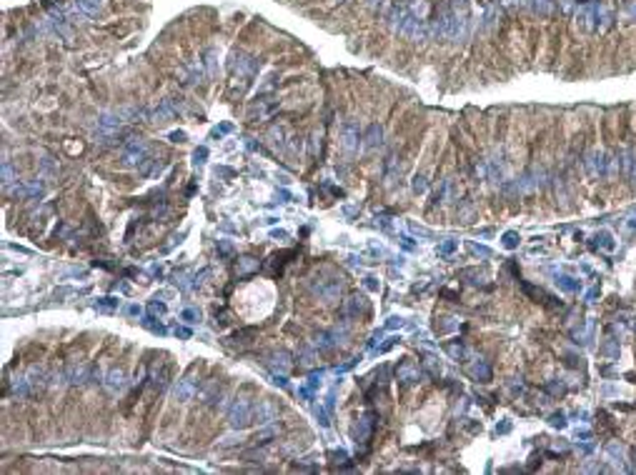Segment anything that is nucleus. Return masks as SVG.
<instances>
[{
    "mask_svg": "<svg viewBox=\"0 0 636 475\" xmlns=\"http://www.w3.org/2000/svg\"><path fill=\"white\" fill-rule=\"evenodd\" d=\"M148 153H151V148H148V143L143 138H128L120 145V165L123 168H138L148 158Z\"/></svg>",
    "mask_w": 636,
    "mask_h": 475,
    "instance_id": "nucleus-1",
    "label": "nucleus"
},
{
    "mask_svg": "<svg viewBox=\"0 0 636 475\" xmlns=\"http://www.w3.org/2000/svg\"><path fill=\"white\" fill-rule=\"evenodd\" d=\"M253 410H256V403L250 398H236L233 405L228 408V425L233 430H243L253 423Z\"/></svg>",
    "mask_w": 636,
    "mask_h": 475,
    "instance_id": "nucleus-2",
    "label": "nucleus"
},
{
    "mask_svg": "<svg viewBox=\"0 0 636 475\" xmlns=\"http://www.w3.org/2000/svg\"><path fill=\"white\" fill-rule=\"evenodd\" d=\"M311 290H313V295H318L323 300V303H336L338 298H341V290H343V283L338 278H328V280H313L311 283Z\"/></svg>",
    "mask_w": 636,
    "mask_h": 475,
    "instance_id": "nucleus-3",
    "label": "nucleus"
},
{
    "mask_svg": "<svg viewBox=\"0 0 636 475\" xmlns=\"http://www.w3.org/2000/svg\"><path fill=\"white\" fill-rule=\"evenodd\" d=\"M361 140H363V135H361V128H358V123L356 120H343V125H341V148L346 150V153H356L358 148H361Z\"/></svg>",
    "mask_w": 636,
    "mask_h": 475,
    "instance_id": "nucleus-4",
    "label": "nucleus"
},
{
    "mask_svg": "<svg viewBox=\"0 0 636 475\" xmlns=\"http://www.w3.org/2000/svg\"><path fill=\"white\" fill-rule=\"evenodd\" d=\"M278 418V408L273 405V400H258L256 403V410H253V423L258 425H268Z\"/></svg>",
    "mask_w": 636,
    "mask_h": 475,
    "instance_id": "nucleus-5",
    "label": "nucleus"
},
{
    "mask_svg": "<svg viewBox=\"0 0 636 475\" xmlns=\"http://www.w3.org/2000/svg\"><path fill=\"white\" fill-rule=\"evenodd\" d=\"M91 370H93V365L70 363L68 368H66V380H68V385H86L88 378H91Z\"/></svg>",
    "mask_w": 636,
    "mask_h": 475,
    "instance_id": "nucleus-6",
    "label": "nucleus"
},
{
    "mask_svg": "<svg viewBox=\"0 0 636 475\" xmlns=\"http://www.w3.org/2000/svg\"><path fill=\"white\" fill-rule=\"evenodd\" d=\"M371 433H373V415L371 413H366V415H361L356 420V425H353V430H351V435H353V443L358 445V443H366L368 438H371Z\"/></svg>",
    "mask_w": 636,
    "mask_h": 475,
    "instance_id": "nucleus-7",
    "label": "nucleus"
},
{
    "mask_svg": "<svg viewBox=\"0 0 636 475\" xmlns=\"http://www.w3.org/2000/svg\"><path fill=\"white\" fill-rule=\"evenodd\" d=\"M586 170H589V175H593V178H604V175H609V160H606V155L601 153V150H593V153L589 155V160H586Z\"/></svg>",
    "mask_w": 636,
    "mask_h": 475,
    "instance_id": "nucleus-8",
    "label": "nucleus"
},
{
    "mask_svg": "<svg viewBox=\"0 0 636 475\" xmlns=\"http://www.w3.org/2000/svg\"><path fill=\"white\" fill-rule=\"evenodd\" d=\"M599 15H601V5H586V8H581L579 10V15H576V20H579V25L584 28V30H593V28H599Z\"/></svg>",
    "mask_w": 636,
    "mask_h": 475,
    "instance_id": "nucleus-9",
    "label": "nucleus"
},
{
    "mask_svg": "<svg viewBox=\"0 0 636 475\" xmlns=\"http://www.w3.org/2000/svg\"><path fill=\"white\" fill-rule=\"evenodd\" d=\"M193 395H196V380L190 378V375L181 378V380L176 383V388H173V398H176L178 403H188Z\"/></svg>",
    "mask_w": 636,
    "mask_h": 475,
    "instance_id": "nucleus-10",
    "label": "nucleus"
},
{
    "mask_svg": "<svg viewBox=\"0 0 636 475\" xmlns=\"http://www.w3.org/2000/svg\"><path fill=\"white\" fill-rule=\"evenodd\" d=\"M103 383H105V388H108L111 393H120L123 388L128 385V378H125V373H123L120 368H111L108 373H105Z\"/></svg>",
    "mask_w": 636,
    "mask_h": 475,
    "instance_id": "nucleus-11",
    "label": "nucleus"
},
{
    "mask_svg": "<svg viewBox=\"0 0 636 475\" xmlns=\"http://www.w3.org/2000/svg\"><path fill=\"white\" fill-rule=\"evenodd\" d=\"M343 318H356L361 310H366V298L361 293H353L348 295V300H343Z\"/></svg>",
    "mask_w": 636,
    "mask_h": 475,
    "instance_id": "nucleus-12",
    "label": "nucleus"
},
{
    "mask_svg": "<svg viewBox=\"0 0 636 475\" xmlns=\"http://www.w3.org/2000/svg\"><path fill=\"white\" fill-rule=\"evenodd\" d=\"M268 365H271V370L273 373H288L291 370V353H286V350H275V353H271V358H268Z\"/></svg>",
    "mask_w": 636,
    "mask_h": 475,
    "instance_id": "nucleus-13",
    "label": "nucleus"
},
{
    "mask_svg": "<svg viewBox=\"0 0 636 475\" xmlns=\"http://www.w3.org/2000/svg\"><path fill=\"white\" fill-rule=\"evenodd\" d=\"M458 198V183L454 180V178H446L441 183V188H438V193H436V200H441V203H454Z\"/></svg>",
    "mask_w": 636,
    "mask_h": 475,
    "instance_id": "nucleus-14",
    "label": "nucleus"
},
{
    "mask_svg": "<svg viewBox=\"0 0 636 475\" xmlns=\"http://www.w3.org/2000/svg\"><path fill=\"white\" fill-rule=\"evenodd\" d=\"M381 143H384V128L378 123H371L366 128V135H363V148L366 150H376Z\"/></svg>",
    "mask_w": 636,
    "mask_h": 475,
    "instance_id": "nucleus-15",
    "label": "nucleus"
},
{
    "mask_svg": "<svg viewBox=\"0 0 636 475\" xmlns=\"http://www.w3.org/2000/svg\"><path fill=\"white\" fill-rule=\"evenodd\" d=\"M148 118H151L153 123H168V120H173V118H176V105H173V100H163Z\"/></svg>",
    "mask_w": 636,
    "mask_h": 475,
    "instance_id": "nucleus-16",
    "label": "nucleus"
},
{
    "mask_svg": "<svg viewBox=\"0 0 636 475\" xmlns=\"http://www.w3.org/2000/svg\"><path fill=\"white\" fill-rule=\"evenodd\" d=\"M275 108H278V103L275 100H258V105H253L250 110H248V118L250 120H266Z\"/></svg>",
    "mask_w": 636,
    "mask_h": 475,
    "instance_id": "nucleus-17",
    "label": "nucleus"
},
{
    "mask_svg": "<svg viewBox=\"0 0 636 475\" xmlns=\"http://www.w3.org/2000/svg\"><path fill=\"white\" fill-rule=\"evenodd\" d=\"M469 375H471L474 380H478V383H489V380H491V365L478 358V360H474V363L469 365Z\"/></svg>",
    "mask_w": 636,
    "mask_h": 475,
    "instance_id": "nucleus-18",
    "label": "nucleus"
},
{
    "mask_svg": "<svg viewBox=\"0 0 636 475\" xmlns=\"http://www.w3.org/2000/svg\"><path fill=\"white\" fill-rule=\"evenodd\" d=\"M45 193V185L40 180H30L25 185H15V195L18 198H40Z\"/></svg>",
    "mask_w": 636,
    "mask_h": 475,
    "instance_id": "nucleus-19",
    "label": "nucleus"
},
{
    "mask_svg": "<svg viewBox=\"0 0 636 475\" xmlns=\"http://www.w3.org/2000/svg\"><path fill=\"white\" fill-rule=\"evenodd\" d=\"M233 70H238L241 75H253L258 70V60H253V58H248V55H236L233 58V65H230Z\"/></svg>",
    "mask_w": 636,
    "mask_h": 475,
    "instance_id": "nucleus-20",
    "label": "nucleus"
},
{
    "mask_svg": "<svg viewBox=\"0 0 636 475\" xmlns=\"http://www.w3.org/2000/svg\"><path fill=\"white\" fill-rule=\"evenodd\" d=\"M160 170H163V163H160L158 158H151V155H148V158L138 165V175H140V178H156Z\"/></svg>",
    "mask_w": 636,
    "mask_h": 475,
    "instance_id": "nucleus-21",
    "label": "nucleus"
},
{
    "mask_svg": "<svg viewBox=\"0 0 636 475\" xmlns=\"http://www.w3.org/2000/svg\"><path fill=\"white\" fill-rule=\"evenodd\" d=\"M28 380L33 385V390H38V388H43V385H50V375L45 373V368H40V365H33L28 370Z\"/></svg>",
    "mask_w": 636,
    "mask_h": 475,
    "instance_id": "nucleus-22",
    "label": "nucleus"
},
{
    "mask_svg": "<svg viewBox=\"0 0 636 475\" xmlns=\"http://www.w3.org/2000/svg\"><path fill=\"white\" fill-rule=\"evenodd\" d=\"M396 375H398L401 383L409 385V383H416V380H418V368H416L413 363H401L398 370H396Z\"/></svg>",
    "mask_w": 636,
    "mask_h": 475,
    "instance_id": "nucleus-23",
    "label": "nucleus"
},
{
    "mask_svg": "<svg viewBox=\"0 0 636 475\" xmlns=\"http://www.w3.org/2000/svg\"><path fill=\"white\" fill-rule=\"evenodd\" d=\"M528 5H531V10L539 13V15H554L559 0H528Z\"/></svg>",
    "mask_w": 636,
    "mask_h": 475,
    "instance_id": "nucleus-24",
    "label": "nucleus"
},
{
    "mask_svg": "<svg viewBox=\"0 0 636 475\" xmlns=\"http://www.w3.org/2000/svg\"><path fill=\"white\" fill-rule=\"evenodd\" d=\"M313 343H316V348L318 350H333L336 348V338H333V330H323V333H316V338H313Z\"/></svg>",
    "mask_w": 636,
    "mask_h": 475,
    "instance_id": "nucleus-25",
    "label": "nucleus"
},
{
    "mask_svg": "<svg viewBox=\"0 0 636 475\" xmlns=\"http://www.w3.org/2000/svg\"><path fill=\"white\" fill-rule=\"evenodd\" d=\"M173 283L181 288V290H193L196 288V275H190L188 270H181L173 275Z\"/></svg>",
    "mask_w": 636,
    "mask_h": 475,
    "instance_id": "nucleus-26",
    "label": "nucleus"
},
{
    "mask_svg": "<svg viewBox=\"0 0 636 475\" xmlns=\"http://www.w3.org/2000/svg\"><path fill=\"white\" fill-rule=\"evenodd\" d=\"M13 393H15L18 398H25V395H30V393H33V385H30L28 375H20V378H15V380H13Z\"/></svg>",
    "mask_w": 636,
    "mask_h": 475,
    "instance_id": "nucleus-27",
    "label": "nucleus"
},
{
    "mask_svg": "<svg viewBox=\"0 0 636 475\" xmlns=\"http://www.w3.org/2000/svg\"><path fill=\"white\" fill-rule=\"evenodd\" d=\"M75 8H78L83 15L93 18V15L100 10V0H75Z\"/></svg>",
    "mask_w": 636,
    "mask_h": 475,
    "instance_id": "nucleus-28",
    "label": "nucleus"
},
{
    "mask_svg": "<svg viewBox=\"0 0 636 475\" xmlns=\"http://www.w3.org/2000/svg\"><path fill=\"white\" fill-rule=\"evenodd\" d=\"M556 285H559L561 290H566V293H576V290H579V280L571 278V275L559 273V275H556Z\"/></svg>",
    "mask_w": 636,
    "mask_h": 475,
    "instance_id": "nucleus-29",
    "label": "nucleus"
},
{
    "mask_svg": "<svg viewBox=\"0 0 636 475\" xmlns=\"http://www.w3.org/2000/svg\"><path fill=\"white\" fill-rule=\"evenodd\" d=\"M236 270H238V275H250L253 270H258V260H256V258H250V255H246V258L238 260Z\"/></svg>",
    "mask_w": 636,
    "mask_h": 475,
    "instance_id": "nucleus-30",
    "label": "nucleus"
},
{
    "mask_svg": "<svg viewBox=\"0 0 636 475\" xmlns=\"http://www.w3.org/2000/svg\"><path fill=\"white\" fill-rule=\"evenodd\" d=\"M120 305V300L118 298H113V295H108V298H98L95 303H93V308L95 310H115Z\"/></svg>",
    "mask_w": 636,
    "mask_h": 475,
    "instance_id": "nucleus-31",
    "label": "nucleus"
},
{
    "mask_svg": "<svg viewBox=\"0 0 636 475\" xmlns=\"http://www.w3.org/2000/svg\"><path fill=\"white\" fill-rule=\"evenodd\" d=\"M313 363H316V350H313V348H301V353H298V365H301V368H311Z\"/></svg>",
    "mask_w": 636,
    "mask_h": 475,
    "instance_id": "nucleus-32",
    "label": "nucleus"
},
{
    "mask_svg": "<svg viewBox=\"0 0 636 475\" xmlns=\"http://www.w3.org/2000/svg\"><path fill=\"white\" fill-rule=\"evenodd\" d=\"M181 320L188 323V325H196V323H201V310L198 308H185V310H181Z\"/></svg>",
    "mask_w": 636,
    "mask_h": 475,
    "instance_id": "nucleus-33",
    "label": "nucleus"
},
{
    "mask_svg": "<svg viewBox=\"0 0 636 475\" xmlns=\"http://www.w3.org/2000/svg\"><path fill=\"white\" fill-rule=\"evenodd\" d=\"M275 438V428L271 425V428H263L261 433L256 435V445H266V443H271Z\"/></svg>",
    "mask_w": 636,
    "mask_h": 475,
    "instance_id": "nucleus-34",
    "label": "nucleus"
},
{
    "mask_svg": "<svg viewBox=\"0 0 636 475\" xmlns=\"http://www.w3.org/2000/svg\"><path fill=\"white\" fill-rule=\"evenodd\" d=\"M15 180V173H13V165H10V160H5L3 163V185L5 188H10V183Z\"/></svg>",
    "mask_w": 636,
    "mask_h": 475,
    "instance_id": "nucleus-35",
    "label": "nucleus"
},
{
    "mask_svg": "<svg viewBox=\"0 0 636 475\" xmlns=\"http://www.w3.org/2000/svg\"><path fill=\"white\" fill-rule=\"evenodd\" d=\"M143 325H145L148 330H153V333H160V335L165 333V328L160 325V323H156V318H153V315H148V318H143Z\"/></svg>",
    "mask_w": 636,
    "mask_h": 475,
    "instance_id": "nucleus-36",
    "label": "nucleus"
},
{
    "mask_svg": "<svg viewBox=\"0 0 636 475\" xmlns=\"http://www.w3.org/2000/svg\"><path fill=\"white\" fill-rule=\"evenodd\" d=\"M316 418H318V423H321L323 428H328L331 425V420H328V408H323V405H316Z\"/></svg>",
    "mask_w": 636,
    "mask_h": 475,
    "instance_id": "nucleus-37",
    "label": "nucleus"
},
{
    "mask_svg": "<svg viewBox=\"0 0 636 475\" xmlns=\"http://www.w3.org/2000/svg\"><path fill=\"white\" fill-rule=\"evenodd\" d=\"M454 250H456V240H443V243L438 245V255H441V258H449Z\"/></svg>",
    "mask_w": 636,
    "mask_h": 475,
    "instance_id": "nucleus-38",
    "label": "nucleus"
},
{
    "mask_svg": "<svg viewBox=\"0 0 636 475\" xmlns=\"http://www.w3.org/2000/svg\"><path fill=\"white\" fill-rule=\"evenodd\" d=\"M446 353H449L454 360H458V358H463V355H466L463 345H458V343H451V345H446Z\"/></svg>",
    "mask_w": 636,
    "mask_h": 475,
    "instance_id": "nucleus-39",
    "label": "nucleus"
},
{
    "mask_svg": "<svg viewBox=\"0 0 636 475\" xmlns=\"http://www.w3.org/2000/svg\"><path fill=\"white\" fill-rule=\"evenodd\" d=\"M205 160H208V148H205V145L196 148V150H193V163H196V165H203Z\"/></svg>",
    "mask_w": 636,
    "mask_h": 475,
    "instance_id": "nucleus-40",
    "label": "nucleus"
},
{
    "mask_svg": "<svg viewBox=\"0 0 636 475\" xmlns=\"http://www.w3.org/2000/svg\"><path fill=\"white\" fill-rule=\"evenodd\" d=\"M503 245H506L508 250L519 248V235H516V233H511V230H508V233H503Z\"/></svg>",
    "mask_w": 636,
    "mask_h": 475,
    "instance_id": "nucleus-41",
    "label": "nucleus"
},
{
    "mask_svg": "<svg viewBox=\"0 0 636 475\" xmlns=\"http://www.w3.org/2000/svg\"><path fill=\"white\" fill-rule=\"evenodd\" d=\"M321 378H323V370H318V373H311V375H308V383H306V388H308V390H313V393H316V388L321 385Z\"/></svg>",
    "mask_w": 636,
    "mask_h": 475,
    "instance_id": "nucleus-42",
    "label": "nucleus"
},
{
    "mask_svg": "<svg viewBox=\"0 0 636 475\" xmlns=\"http://www.w3.org/2000/svg\"><path fill=\"white\" fill-rule=\"evenodd\" d=\"M148 310H151V315H163L165 313V303H160L158 298H153L151 305H148Z\"/></svg>",
    "mask_w": 636,
    "mask_h": 475,
    "instance_id": "nucleus-43",
    "label": "nucleus"
},
{
    "mask_svg": "<svg viewBox=\"0 0 636 475\" xmlns=\"http://www.w3.org/2000/svg\"><path fill=\"white\" fill-rule=\"evenodd\" d=\"M469 250H471L474 255H478V258H489V255H491V250L486 248V245H476V243H469Z\"/></svg>",
    "mask_w": 636,
    "mask_h": 475,
    "instance_id": "nucleus-44",
    "label": "nucleus"
},
{
    "mask_svg": "<svg viewBox=\"0 0 636 475\" xmlns=\"http://www.w3.org/2000/svg\"><path fill=\"white\" fill-rule=\"evenodd\" d=\"M271 138H273L271 143H273L275 148H283L286 140H283V130H281V128H273V130H271Z\"/></svg>",
    "mask_w": 636,
    "mask_h": 475,
    "instance_id": "nucleus-45",
    "label": "nucleus"
},
{
    "mask_svg": "<svg viewBox=\"0 0 636 475\" xmlns=\"http://www.w3.org/2000/svg\"><path fill=\"white\" fill-rule=\"evenodd\" d=\"M230 130H233V125H230V123H221L218 128H213L210 138H221V135H226V133H230Z\"/></svg>",
    "mask_w": 636,
    "mask_h": 475,
    "instance_id": "nucleus-46",
    "label": "nucleus"
},
{
    "mask_svg": "<svg viewBox=\"0 0 636 475\" xmlns=\"http://www.w3.org/2000/svg\"><path fill=\"white\" fill-rule=\"evenodd\" d=\"M216 248H218L221 255H230V253H233V243H230V240H218Z\"/></svg>",
    "mask_w": 636,
    "mask_h": 475,
    "instance_id": "nucleus-47",
    "label": "nucleus"
},
{
    "mask_svg": "<svg viewBox=\"0 0 636 475\" xmlns=\"http://www.w3.org/2000/svg\"><path fill=\"white\" fill-rule=\"evenodd\" d=\"M413 193H426V178H423V175L413 178Z\"/></svg>",
    "mask_w": 636,
    "mask_h": 475,
    "instance_id": "nucleus-48",
    "label": "nucleus"
},
{
    "mask_svg": "<svg viewBox=\"0 0 636 475\" xmlns=\"http://www.w3.org/2000/svg\"><path fill=\"white\" fill-rule=\"evenodd\" d=\"M596 240H599V243H601V248H606V250H611V248H613V240H611V235H609V233H599V238H596Z\"/></svg>",
    "mask_w": 636,
    "mask_h": 475,
    "instance_id": "nucleus-49",
    "label": "nucleus"
},
{
    "mask_svg": "<svg viewBox=\"0 0 636 475\" xmlns=\"http://www.w3.org/2000/svg\"><path fill=\"white\" fill-rule=\"evenodd\" d=\"M548 423L554 425V428H564V425H566V418H564V413H554Z\"/></svg>",
    "mask_w": 636,
    "mask_h": 475,
    "instance_id": "nucleus-50",
    "label": "nucleus"
},
{
    "mask_svg": "<svg viewBox=\"0 0 636 475\" xmlns=\"http://www.w3.org/2000/svg\"><path fill=\"white\" fill-rule=\"evenodd\" d=\"M173 333H176V338H181V340H188L190 335H193V333H190V328H185V325H178Z\"/></svg>",
    "mask_w": 636,
    "mask_h": 475,
    "instance_id": "nucleus-51",
    "label": "nucleus"
},
{
    "mask_svg": "<svg viewBox=\"0 0 636 475\" xmlns=\"http://www.w3.org/2000/svg\"><path fill=\"white\" fill-rule=\"evenodd\" d=\"M401 325H404V318H396V315H393V318H388V323H386V328H388V330H393V328H401Z\"/></svg>",
    "mask_w": 636,
    "mask_h": 475,
    "instance_id": "nucleus-52",
    "label": "nucleus"
},
{
    "mask_svg": "<svg viewBox=\"0 0 636 475\" xmlns=\"http://www.w3.org/2000/svg\"><path fill=\"white\" fill-rule=\"evenodd\" d=\"M363 285H366L368 290H378V280H376L373 275H368V278H363Z\"/></svg>",
    "mask_w": 636,
    "mask_h": 475,
    "instance_id": "nucleus-53",
    "label": "nucleus"
},
{
    "mask_svg": "<svg viewBox=\"0 0 636 475\" xmlns=\"http://www.w3.org/2000/svg\"><path fill=\"white\" fill-rule=\"evenodd\" d=\"M168 138H171L173 143H185V133H183V130H173Z\"/></svg>",
    "mask_w": 636,
    "mask_h": 475,
    "instance_id": "nucleus-54",
    "label": "nucleus"
},
{
    "mask_svg": "<svg viewBox=\"0 0 636 475\" xmlns=\"http://www.w3.org/2000/svg\"><path fill=\"white\" fill-rule=\"evenodd\" d=\"M275 198H278V203H291V193L288 190H278V193H275Z\"/></svg>",
    "mask_w": 636,
    "mask_h": 475,
    "instance_id": "nucleus-55",
    "label": "nucleus"
},
{
    "mask_svg": "<svg viewBox=\"0 0 636 475\" xmlns=\"http://www.w3.org/2000/svg\"><path fill=\"white\" fill-rule=\"evenodd\" d=\"M366 5L371 10H381V8H384V0H366Z\"/></svg>",
    "mask_w": 636,
    "mask_h": 475,
    "instance_id": "nucleus-56",
    "label": "nucleus"
},
{
    "mask_svg": "<svg viewBox=\"0 0 636 475\" xmlns=\"http://www.w3.org/2000/svg\"><path fill=\"white\" fill-rule=\"evenodd\" d=\"M411 230H413V233H418V235H423V238H431V233H429L426 228H418L416 223H411Z\"/></svg>",
    "mask_w": 636,
    "mask_h": 475,
    "instance_id": "nucleus-57",
    "label": "nucleus"
},
{
    "mask_svg": "<svg viewBox=\"0 0 636 475\" xmlns=\"http://www.w3.org/2000/svg\"><path fill=\"white\" fill-rule=\"evenodd\" d=\"M271 235L275 238V240H286V238H288V233H286V230H273Z\"/></svg>",
    "mask_w": 636,
    "mask_h": 475,
    "instance_id": "nucleus-58",
    "label": "nucleus"
},
{
    "mask_svg": "<svg viewBox=\"0 0 636 475\" xmlns=\"http://www.w3.org/2000/svg\"><path fill=\"white\" fill-rule=\"evenodd\" d=\"M125 313H128V315H140V305H125Z\"/></svg>",
    "mask_w": 636,
    "mask_h": 475,
    "instance_id": "nucleus-59",
    "label": "nucleus"
},
{
    "mask_svg": "<svg viewBox=\"0 0 636 475\" xmlns=\"http://www.w3.org/2000/svg\"><path fill=\"white\" fill-rule=\"evenodd\" d=\"M634 15H636V0H634V3L629 5V10H626V18H634Z\"/></svg>",
    "mask_w": 636,
    "mask_h": 475,
    "instance_id": "nucleus-60",
    "label": "nucleus"
},
{
    "mask_svg": "<svg viewBox=\"0 0 636 475\" xmlns=\"http://www.w3.org/2000/svg\"><path fill=\"white\" fill-rule=\"evenodd\" d=\"M404 248H406V250H413L416 243H411V238H404Z\"/></svg>",
    "mask_w": 636,
    "mask_h": 475,
    "instance_id": "nucleus-61",
    "label": "nucleus"
},
{
    "mask_svg": "<svg viewBox=\"0 0 636 475\" xmlns=\"http://www.w3.org/2000/svg\"><path fill=\"white\" fill-rule=\"evenodd\" d=\"M221 228H223V230H226V233H233V230H236V228H233V225H230V223H223V225H221Z\"/></svg>",
    "mask_w": 636,
    "mask_h": 475,
    "instance_id": "nucleus-62",
    "label": "nucleus"
},
{
    "mask_svg": "<svg viewBox=\"0 0 636 475\" xmlns=\"http://www.w3.org/2000/svg\"><path fill=\"white\" fill-rule=\"evenodd\" d=\"M631 180H634V183H636V163H634V165H631Z\"/></svg>",
    "mask_w": 636,
    "mask_h": 475,
    "instance_id": "nucleus-63",
    "label": "nucleus"
}]
</instances>
